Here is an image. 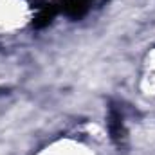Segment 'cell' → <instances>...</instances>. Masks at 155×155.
I'll list each match as a JSON object with an SVG mask.
<instances>
[{"label":"cell","mask_w":155,"mask_h":155,"mask_svg":"<svg viewBox=\"0 0 155 155\" xmlns=\"http://www.w3.org/2000/svg\"><path fill=\"white\" fill-rule=\"evenodd\" d=\"M107 126H108V134L112 143L116 144L117 148H123L126 144V126L123 121V114L117 108L116 105L108 107V117H107Z\"/></svg>","instance_id":"obj_1"},{"label":"cell","mask_w":155,"mask_h":155,"mask_svg":"<svg viewBox=\"0 0 155 155\" xmlns=\"http://www.w3.org/2000/svg\"><path fill=\"white\" fill-rule=\"evenodd\" d=\"M96 0H60L56 5H58V11H61L63 15H67L69 18H74V20H79L83 18L90 5L94 4Z\"/></svg>","instance_id":"obj_2"},{"label":"cell","mask_w":155,"mask_h":155,"mask_svg":"<svg viewBox=\"0 0 155 155\" xmlns=\"http://www.w3.org/2000/svg\"><path fill=\"white\" fill-rule=\"evenodd\" d=\"M35 4L36 5H33V7H36L38 13H36V16L33 20V27L35 29H43L52 22L54 15L58 13V5L51 4V2H43V0H36Z\"/></svg>","instance_id":"obj_3"}]
</instances>
